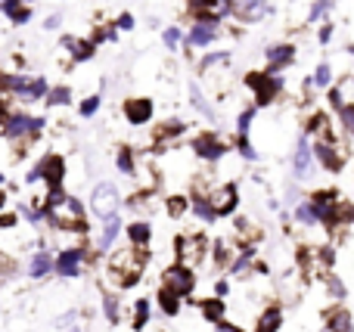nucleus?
Returning <instances> with one entry per match:
<instances>
[{
    "label": "nucleus",
    "mask_w": 354,
    "mask_h": 332,
    "mask_svg": "<svg viewBox=\"0 0 354 332\" xmlns=\"http://www.w3.org/2000/svg\"><path fill=\"white\" fill-rule=\"evenodd\" d=\"M44 211H47V224L53 230H68V233H87V215L84 205L75 196L62 190H47L44 196Z\"/></svg>",
    "instance_id": "f257e3e1"
},
{
    "label": "nucleus",
    "mask_w": 354,
    "mask_h": 332,
    "mask_svg": "<svg viewBox=\"0 0 354 332\" xmlns=\"http://www.w3.org/2000/svg\"><path fill=\"white\" fill-rule=\"evenodd\" d=\"M149 264V248H118V255L109 258V283L115 292L131 289L140 283L143 271Z\"/></svg>",
    "instance_id": "f03ea898"
},
{
    "label": "nucleus",
    "mask_w": 354,
    "mask_h": 332,
    "mask_svg": "<svg viewBox=\"0 0 354 332\" xmlns=\"http://www.w3.org/2000/svg\"><path fill=\"white\" fill-rule=\"evenodd\" d=\"M314 159H317V165L324 168V171L339 174L345 168V162H348V149H345V143L339 140V137H333V140H317L314 143Z\"/></svg>",
    "instance_id": "7ed1b4c3"
},
{
    "label": "nucleus",
    "mask_w": 354,
    "mask_h": 332,
    "mask_svg": "<svg viewBox=\"0 0 354 332\" xmlns=\"http://www.w3.org/2000/svg\"><path fill=\"white\" fill-rule=\"evenodd\" d=\"M62 177H66V162H62L59 155H44V159L28 171V184L44 180L47 190H62Z\"/></svg>",
    "instance_id": "20e7f679"
},
{
    "label": "nucleus",
    "mask_w": 354,
    "mask_h": 332,
    "mask_svg": "<svg viewBox=\"0 0 354 332\" xmlns=\"http://www.w3.org/2000/svg\"><path fill=\"white\" fill-rule=\"evenodd\" d=\"M174 252H177V264H187V267H196L205 261L208 255V240L202 233H193V236H180L174 242Z\"/></svg>",
    "instance_id": "39448f33"
},
{
    "label": "nucleus",
    "mask_w": 354,
    "mask_h": 332,
    "mask_svg": "<svg viewBox=\"0 0 354 332\" xmlns=\"http://www.w3.org/2000/svg\"><path fill=\"white\" fill-rule=\"evenodd\" d=\"M118 205H122V196H118V186L112 184H97L91 193V208L97 217L109 221V217L118 215Z\"/></svg>",
    "instance_id": "423d86ee"
},
{
    "label": "nucleus",
    "mask_w": 354,
    "mask_h": 332,
    "mask_svg": "<svg viewBox=\"0 0 354 332\" xmlns=\"http://www.w3.org/2000/svg\"><path fill=\"white\" fill-rule=\"evenodd\" d=\"M162 286L165 289H171L174 295H189V292L196 289V273H193V267H187V264H171V267H165L162 271Z\"/></svg>",
    "instance_id": "0eeeda50"
},
{
    "label": "nucleus",
    "mask_w": 354,
    "mask_h": 332,
    "mask_svg": "<svg viewBox=\"0 0 354 332\" xmlns=\"http://www.w3.org/2000/svg\"><path fill=\"white\" fill-rule=\"evenodd\" d=\"M245 84L255 90V103L258 106H268V103H274V97L280 93L283 78H277V75H258V72H252L249 78H245Z\"/></svg>",
    "instance_id": "6e6552de"
},
{
    "label": "nucleus",
    "mask_w": 354,
    "mask_h": 332,
    "mask_svg": "<svg viewBox=\"0 0 354 332\" xmlns=\"http://www.w3.org/2000/svg\"><path fill=\"white\" fill-rule=\"evenodd\" d=\"M314 143L308 140V134H301L299 140H295V153H292V174H295V180H305V177H311V171H314Z\"/></svg>",
    "instance_id": "1a4fd4ad"
},
{
    "label": "nucleus",
    "mask_w": 354,
    "mask_h": 332,
    "mask_svg": "<svg viewBox=\"0 0 354 332\" xmlns=\"http://www.w3.org/2000/svg\"><path fill=\"white\" fill-rule=\"evenodd\" d=\"M41 130H44V118H31V115H25V112H12V121H10L6 137L25 143V140H35Z\"/></svg>",
    "instance_id": "9d476101"
},
{
    "label": "nucleus",
    "mask_w": 354,
    "mask_h": 332,
    "mask_svg": "<svg viewBox=\"0 0 354 332\" xmlns=\"http://www.w3.org/2000/svg\"><path fill=\"white\" fill-rule=\"evenodd\" d=\"M189 149H193L199 159H205V162H218L221 155L227 153V146H224V140H221L214 130H205V134H196L193 137V143H189Z\"/></svg>",
    "instance_id": "9b49d317"
},
{
    "label": "nucleus",
    "mask_w": 354,
    "mask_h": 332,
    "mask_svg": "<svg viewBox=\"0 0 354 332\" xmlns=\"http://www.w3.org/2000/svg\"><path fill=\"white\" fill-rule=\"evenodd\" d=\"M84 261H87V248H78V246L62 248L59 258H56V273L62 280H75V277H81V264Z\"/></svg>",
    "instance_id": "f8f14e48"
},
{
    "label": "nucleus",
    "mask_w": 354,
    "mask_h": 332,
    "mask_svg": "<svg viewBox=\"0 0 354 332\" xmlns=\"http://www.w3.org/2000/svg\"><path fill=\"white\" fill-rule=\"evenodd\" d=\"M208 199H212V205H214V211H218V217H224V215H233V211H236V205H239V190H236V184H221V186H214Z\"/></svg>",
    "instance_id": "ddd939ff"
},
{
    "label": "nucleus",
    "mask_w": 354,
    "mask_h": 332,
    "mask_svg": "<svg viewBox=\"0 0 354 332\" xmlns=\"http://www.w3.org/2000/svg\"><path fill=\"white\" fill-rule=\"evenodd\" d=\"M264 59H268V75H280L283 68L295 62V47L292 43H274V47H268Z\"/></svg>",
    "instance_id": "4468645a"
},
{
    "label": "nucleus",
    "mask_w": 354,
    "mask_h": 332,
    "mask_svg": "<svg viewBox=\"0 0 354 332\" xmlns=\"http://www.w3.org/2000/svg\"><path fill=\"white\" fill-rule=\"evenodd\" d=\"M270 12L268 0H233V16L239 19V22H258V19H264Z\"/></svg>",
    "instance_id": "2eb2a0df"
},
{
    "label": "nucleus",
    "mask_w": 354,
    "mask_h": 332,
    "mask_svg": "<svg viewBox=\"0 0 354 332\" xmlns=\"http://www.w3.org/2000/svg\"><path fill=\"white\" fill-rule=\"evenodd\" d=\"M122 112H124V118H128V124L143 128V124L153 118V99H124Z\"/></svg>",
    "instance_id": "dca6fc26"
},
{
    "label": "nucleus",
    "mask_w": 354,
    "mask_h": 332,
    "mask_svg": "<svg viewBox=\"0 0 354 332\" xmlns=\"http://www.w3.org/2000/svg\"><path fill=\"white\" fill-rule=\"evenodd\" d=\"M218 35H221L218 22H193V28H189V35H187V43H189V50L208 47V43L218 41Z\"/></svg>",
    "instance_id": "f3484780"
},
{
    "label": "nucleus",
    "mask_w": 354,
    "mask_h": 332,
    "mask_svg": "<svg viewBox=\"0 0 354 332\" xmlns=\"http://www.w3.org/2000/svg\"><path fill=\"white\" fill-rule=\"evenodd\" d=\"M324 326H326V332H354V317H351V311H348V308L336 304V308L326 311Z\"/></svg>",
    "instance_id": "a211bd4d"
},
{
    "label": "nucleus",
    "mask_w": 354,
    "mask_h": 332,
    "mask_svg": "<svg viewBox=\"0 0 354 332\" xmlns=\"http://www.w3.org/2000/svg\"><path fill=\"white\" fill-rule=\"evenodd\" d=\"M50 271H56V261H53V255H50L47 248H41V252L31 255V264H28V277L31 280L50 277Z\"/></svg>",
    "instance_id": "6ab92c4d"
},
{
    "label": "nucleus",
    "mask_w": 354,
    "mask_h": 332,
    "mask_svg": "<svg viewBox=\"0 0 354 332\" xmlns=\"http://www.w3.org/2000/svg\"><path fill=\"white\" fill-rule=\"evenodd\" d=\"M122 227H124V224H122V217H109V221H106L103 224V230H100V236H97V248H100V252H109V248L112 246H115V240H118V233H122Z\"/></svg>",
    "instance_id": "aec40b11"
},
{
    "label": "nucleus",
    "mask_w": 354,
    "mask_h": 332,
    "mask_svg": "<svg viewBox=\"0 0 354 332\" xmlns=\"http://www.w3.org/2000/svg\"><path fill=\"white\" fill-rule=\"evenodd\" d=\"M280 326H283V308L280 304H270V308H264L261 317H258L255 332H280Z\"/></svg>",
    "instance_id": "412c9836"
},
{
    "label": "nucleus",
    "mask_w": 354,
    "mask_h": 332,
    "mask_svg": "<svg viewBox=\"0 0 354 332\" xmlns=\"http://www.w3.org/2000/svg\"><path fill=\"white\" fill-rule=\"evenodd\" d=\"M189 211H193L199 221H205V224H214L218 221V211H214V205H212V199L208 196H189Z\"/></svg>",
    "instance_id": "4be33fe9"
},
{
    "label": "nucleus",
    "mask_w": 354,
    "mask_h": 332,
    "mask_svg": "<svg viewBox=\"0 0 354 332\" xmlns=\"http://www.w3.org/2000/svg\"><path fill=\"white\" fill-rule=\"evenodd\" d=\"M149 314H153V302H149V298H137L134 311H131V329L134 332L147 329L149 326Z\"/></svg>",
    "instance_id": "5701e85b"
},
{
    "label": "nucleus",
    "mask_w": 354,
    "mask_h": 332,
    "mask_svg": "<svg viewBox=\"0 0 354 332\" xmlns=\"http://www.w3.org/2000/svg\"><path fill=\"white\" fill-rule=\"evenodd\" d=\"M124 230H128V240H131L134 248H147L149 240H153V227H149V221H134Z\"/></svg>",
    "instance_id": "b1692460"
},
{
    "label": "nucleus",
    "mask_w": 354,
    "mask_h": 332,
    "mask_svg": "<svg viewBox=\"0 0 354 332\" xmlns=\"http://www.w3.org/2000/svg\"><path fill=\"white\" fill-rule=\"evenodd\" d=\"M292 221L299 224V227H320V221H317V211H314V205H311V199H301L299 205L292 208Z\"/></svg>",
    "instance_id": "393cba45"
},
{
    "label": "nucleus",
    "mask_w": 354,
    "mask_h": 332,
    "mask_svg": "<svg viewBox=\"0 0 354 332\" xmlns=\"http://www.w3.org/2000/svg\"><path fill=\"white\" fill-rule=\"evenodd\" d=\"M103 314L106 320L112 323V326H118L124 317V308H122V298H118V292H106L103 295Z\"/></svg>",
    "instance_id": "a878e982"
},
{
    "label": "nucleus",
    "mask_w": 354,
    "mask_h": 332,
    "mask_svg": "<svg viewBox=\"0 0 354 332\" xmlns=\"http://www.w3.org/2000/svg\"><path fill=\"white\" fill-rule=\"evenodd\" d=\"M62 47H66L68 53L81 62V59H91L93 50H97V43L93 41H78V37H62Z\"/></svg>",
    "instance_id": "bb28decb"
},
{
    "label": "nucleus",
    "mask_w": 354,
    "mask_h": 332,
    "mask_svg": "<svg viewBox=\"0 0 354 332\" xmlns=\"http://www.w3.org/2000/svg\"><path fill=\"white\" fill-rule=\"evenodd\" d=\"M156 302H159V311H162L165 317H177V314H180V295H174V292L165 289V286L159 289Z\"/></svg>",
    "instance_id": "cd10ccee"
},
{
    "label": "nucleus",
    "mask_w": 354,
    "mask_h": 332,
    "mask_svg": "<svg viewBox=\"0 0 354 332\" xmlns=\"http://www.w3.org/2000/svg\"><path fill=\"white\" fill-rule=\"evenodd\" d=\"M22 3H25V0H3V3H0V10H3L16 25H25L31 19V10H28V6H22Z\"/></svg>",
    "instance_id": "c85d7f7f"
},
{
    "label": "nucleus",
    "mask_w": 354,
    "mask_h": 332,
    "mask_svg": "<svg viewBox=\"0 0 354 332\" xmlns=\"http://www.w3.org/2000/svg\"><path fill=\"white\" fill-rule=\"evenodd\" d=\"M324 283H326V295H330L336 304H342L345 298H348V286L342 283V277H336V273H326Z\"/></svg>",
    "instance_id": "c756f323"
},
{
    "label": "nucleus",
    "mask_w": 354,
    "mask_h": 332,
    "mask_svg": "<svg viewBox=\"0 0 354 332\" xmlns=\"http://www.w3.org/2000/svg\"><path fill=\"white\" fill-rule=\"evenodd\" d=\"M224 311H227V304L221 302V298H205V302H202V317H205L208 323H221L224 320Z\"/></svg>",
    "instance_id": "7c9ffc66"
},
{
    "label": "nucleus",
    "mask_w": 354,
    "mask_h": 332,
    "mask_svg": "<svg viewBox=\"0 0 354 332\" xmlns=\"http://www.w3.org/2000/svg\"><path fill=\"white\" fill-rule=\"evenodd\" d=\"M311 84L317 87V90H330V87H333V66H330V62H320V66L314 68Z\"/></svg>",
    "instance_id": "2f4dec72"
},
{
    "label": "nucleus",
    "mask_w": 354,
    "mask_h": 332,
    "mask_svg": "<svg viewBox=\"0 0 354 332\" xmlns=\"http://www.w3.org/2000/svg\"><path fill=\"white\" fill-rule=\"evenodd\" d=\"M115 165H118V171H122L124 177H134V174H137L134 153H131V149H118V155H115Z\"/></svg>",
    "instance_id": "473e14b6"
},
{
    "label": "nucleus",
    "mask_w": 354,
    "mask_h": 332,
    "mask_svg": "<svg viewBox=\"0 0 354 332\" xmlns=\"http://www.w3.org/2000/svg\"><path fill=\"white\" fill-rule=\"evenodd\" d=\"M177 134H183V121H162L156 128V140L165 143V140H174Z\"/></svg>",
    "instance_id": "72a5a7b5"
},
{
    "label": "nucleus",
    "mask_w": 354,
    "mask_h": 332,
    "mask_svg": "<svg viewBox=\"0 0 354 332\" xmlns=\"http://www.w3.org/2000/svg\"><path fill=\"white\" fill-rule=\"evenodd\" d=\"M165 211H168V217H183L189 211V199H183V196H168V202H165Z\"/></svg>",
    "instance_id": "f704fd0d"
},
{
    "label": "nucleus",
    "mask_w": 354,
    "mask_h": 332,
    "mask_svg": "<svg viewBox=\"0 0 354 332\" xmlns=\"http://www.w3.org/2000/svg\"><path fill=\"white\" fill-rule=\"evenodd\" d=\"M72 103V87H50L47 93V106H68Z\"/></svg>",
    "instance_id": "c9c22d12"
},
{
    "label": "nucleus",
    "mask_w": 354,
    "mask_h": 332,
    "mask_svg": "<svg viewBox=\"0 0 354 332\" xmlns=\"http://www.w3.org/2000/svg\"><path fill=\"white\" fill-rule=\"evenodd\" d=\"M189 99H193V106L202 112V115L208 118V121H214V118H218V112H214L212 106L205 103V97H202V90H199V87H193V90H189Z\"/></svg>",
    "instance_id": "e433bc0d"
},
{
    "label": "nucleus",
    "mask_w": 354,
    "mask_h": 332,
    "mask_svg": "<svg viewBox=\"0 0 354 332\" xmlns=\"http://www.w3.org/2000/svg\"><path fill=\"white\" fill-rule=\"evenodd\" d=\"M336 115H339V124H342L345 137H354V103H345Z\"/></svg>",
    "instance_id": "4c0bfd02"
},
{
    "label": "nucleus",
    "mask_w": 354,
    "mask_h": 332,
    "mask_svg": "<svg viewBox=\"0 0 354 332\" xmlns=\"http://www.w3.org/2000/svg\"><path fill=\"white\" fill-rule=\"evenodd\" d=\"M330 10H333V0H314L311 12H308V22H320V19H324Z\"/></svg>",
    "instance_id": "58836bf2"
},
{
    "label": "nucleus",
    "mask_w": 354,
    "mask_h": 332,
    "mask_svg": "<svg viewBox=\"0 0 354 332\" xmlns=\"http://www.w3.org/2000/svg\"><path fill=\"white\" fill-rule=\"evenodd\" d=\"M252 118H255V109H245L243 115L236 118V130H239V137H249V130H252Z\"/></svg>",
    "instance_id": "ea45409f"
},
{
    "label": "nucleus",
    "mask_w": 354,
    "mask_h": 332,
    "mask_svg": "<svg viewBox=\"0 0 354 332\" xmlns=\"http://www.w3.org/2000/svg\"><path fill=\"white\" fill-rule=\"evenodd\" d=\"M236 146H239V155H243V159H249V162H255V159H258V153H255V146L249 143V137H239Z\"/></svg>",
    "instance_id": "a19ab883"
},
{
    "label": "nucleus",
    "mask_w": 354,
    "mask_h": 332,
    "mask_svg": "<svg viewBox=\"0 0 354 332\" xmlns=\"http://www.w3.org/2000/svg\"><path fill=\"white\" fill-rule=\"evenodd\" d=\"M97 109H100V97H97V93H93V97H87L84 103H81V115H84V118H91Z\"/></svg>",
    "instance_id": "79ce46f5"
},
{
    "label": "nucleus",
    "mask_w": 354,
    "mask_h": 332,
    "mask_svg": "<svg viewBox=\"0 0 354 332\" xmlns=\"http://www.w3.org/2000/svg\"><path fill=\"white\" fill-rule=\"evenodd\" d=\"M212 6H214V0H189V12H193V16L196 12H208Z\"/></svg>",
    "instance_id": "37998d69"
},
{
    "label": "nucleus",
    "mask_w": 354,
    "mask_h": 332,
    "mask_svg": "<svg viewBox=\"0 0 354 332\" xmlns=\"http://www.w3.org/2000/svg\"><path fill=\"white\" fill-rule=\"evenodd\" d=\"M333 35H336V25H333V22H324V25H320V43H330L333 41Z\"/></svg>",
    "instance_id": "c03bdc74"
},
{
    "label": "nucleus",
    "mask_w": 354,
    "mask_h": 332,
    "mask_svg": "<svg viewBox=\"0 0 354 332\" xmlns=\"http://www.w3.org/2000/svg\"><path fill=\"white\" fill-rule=\"evenodd\" d=\"M165 43H168V50H174L177 43H180V28H165Z\"/></svg>",
    "instance_id": "a18cd8bd"
},
{
    "label": "nucleus",
    "mask_w": 354,
    "mask_h": 332,
    "mask_svg": "<svg viewBox=\"0 0 354 332\" xmlns=\"http://www.w3.org/2000/svg\"><path fill=\"white\" fill-rule=\"evenodd\" d=\"M16 224H19V211H16V215H12V211H3V215H0V227H3V230H12Z\"/></svg>",
    "instance_id": "49530a36"
},
{
    "label": "nucleus",
    "mask_w": 354,
    "mask_h": 332,
    "mask_svg": "<svg viewBox=\"0 0 354 332\" xmlns=\"http://www.w3.org/2000/svg\"><path fill=\"white\" fill-rule=\"evenodd\" d=\"M10 121H12V112H6V106H0V137H6Z\"/></svg>",
    "instance_id": "de8ad7c7"
},
{
    "label": "nucleus",
    "mask_w": 354,
    "mask_h": 332,
    "mask_svg": "<svg viewBox=\"0 0 354 332\" xmlns=\"http://www.w3.org/2000/svg\"><path fill=\"white\" fill-rule=\"evenodd\" d=\"M214 332H245V329L236 326V323H230V320H221V323H214Z\"/></svg>",
    "instance_id": "09e8293b"
},
{
    "label": "nucleus",
    "mask_w": 354,
    "mask_h": 332,
    "mask_svg": "<svg viewBox=\"0 0 354 332\" xmlns=\"http://www.w3.org/2000/svg\"><path fill=\"white\" fill-rule=\"evenodd\" d=\"M115 28L131 31V28H134V16H131V12H122V16H118V25H115Z\"/></svg>",
    "instance_id": "8fccbe9b"
},
{
    "label": "nucleus",
    "mask_w": 354,
    "mask_h": 332,
    "mask_svg": "<svg viewBox=\"0 0 354 332\" xmlns=\"http://www.w3.org/2000/svg\"><path fill=\"white\" fill-rule=\"evenodd\" d=\"M12 267H16V264H12V258H6V255H0V277H10V273H12Z\"/></svg>",
    "instance_id": "3c124183"
},
{
    "label": "nucleus",
    "mask_w": 354,
    "mask_h": 332,
    "mask_svg": "<svg viewBox=\"0 0 354 332\" xmlns=\"http://www.w3.org/2000/svg\"><path fill=\"white\" fill-rule=\"evenodd\" d=\"M214 62H227V53H212L205 62H202V68H212Z\"/></svg>",
    "instance_id": "603ef678"
},
{
    "label": "nucleus",
    "mask_w": 354,
    "mask_h": 332,
    "mask_svg": "<svg viewBox=\"0 0 354 332\" xmlns=\"http://www.w3.org/2000/svg\"><path fill=\"white\" fill-rule=\"evenodd\" d=\"M59 22H62V16H59V12H53V16H50L47 22H44V28H50V31H53V28H59Z\"/></svg>",
    "instance_id": "864d4df0"
},
{
    "label": "nucleus",
    "mask_w": 354,
    "mask_h": 332,
    "mask_svg": "<svg viewBox=\"0 0 354 332\" xmlns=\"http://www.w3.org/2000/svg\"><path fill=\"white\" fill-rule=\"evenodd\" d=\"M227 289H230V283H227V280H218V283H214V292H218V298H224Z\"/></svg>",
    "instance_id": "5fc2aeb1"
},
{
    "label": "nucleus",
    "mask_w": 354,
    "mask_h": 332,
    "mask_svg": "<svg viewBox=\"0 0 354 332\" xmlns=\"http://www.w3.org/2000/svg\"><path fill=\"white\" fill-rule=\"evenodd\" d=\"M3 205H6V196H3V190H0V215H3Z\"/></svg>",
    "instance_id": "6e6d98bb"
},
{
    "label": "nucleus",
    "mask_w": 354,
    "mask_h": 332,
    "mask_svg": "<svg viewBox=\"0 0 354 332\" xmlns=\"http://www.w3.org/2000/svg\"><path fill=\"white\" fill-rule=\"evenodd\" d=\"M0 190H3V174H0Z\"/></svg>",
    "instance_id": "4d7b16f0"
},
{
    "label": "nucleus",
    "mask_w": 354,
    "mask_h": 332,
    "mask_svg": "<svg viewBox=\"0 0 354 332\" xmlns=\"http://www.w3.org/2000/svg\"><path fill=\"white\" fill-rule=\"evenodd\" d=\"M68 332H78V329H75V326H72V329H68Z\"/></svg>",
    "instance_id": "13d9d810"
},
{
    "label": "nucleus",
    "mask_w": 354,
    "mask_h": 332,
    "mask_svg": "<svg viewBox=\"0 0 354 332\" xmlns=\"http://www.w3.org/2000/svg\"><path fill=\"white\" fill-rule=\"evenodd\" d=\"M25 3H28V0H25Z\"/></svg>",
    "instance_id": "bf43d9fd"
}]
</instances>
